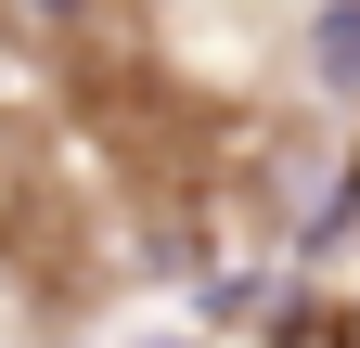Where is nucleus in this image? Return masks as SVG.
Masks as SVG:
<instances>
[{"instance_id": "obj_1", "label": "nucleus", "mask_w": 360, "mask_h": 348, "mask_svg": "<svg viewBox=\"0 0 360 348\" xmlns=\"http://www.w3.org/2000/svg\"><path fill=\"white\" fill-rule=\"evenodd\" d=\"M309 65H322V91H335V104H360V0H335V13L309 26Z\"/></svg>"}, {"instance_id": "obj_2", "label": "nucleus", "mask_w": 360, "mask_h": 348, "mask_svg": "<svg viewBox=\"0 0 360 348\" xmlns=\"http://www.w3.org/2000/svg\"><path fill=\"white\" fill-rule=\"evenodd\" d=\"M309 13H335V0H309Z\"/></svg>"}]
</instances>
